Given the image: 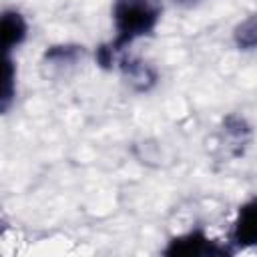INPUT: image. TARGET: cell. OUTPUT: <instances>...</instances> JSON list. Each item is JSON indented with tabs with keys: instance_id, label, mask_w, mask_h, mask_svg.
<instances>
[{
	"instance_id": "6da1fadb",
	"label": "cell",
	"mask_w": 257,
	"mask_h": 257,
	"mask_svg": "<svg viewBox=\"0 0 257 257\" xmlns=\"http://www.w3.org/2000/svg\"><path fill=\"white\" fill-rule=\"evenodd\" d=\"M161 0H114L112 24L116 34L108 44L96 48V62L102 68H110L124 48H128L135 40L155 32L161 22Z\"/></svg>"
},
{
	"instance_id": "7a4b0ae2",
	"label": "cell",
	"mask_w": 257,
	"mask_h": 257,
	"mask_svg": "<svg viewBox=\"0 0 257 257\" xmlns=\"http://www.w3.org/2000/svg\"><path fill=\"white\" fill-rule=\"evenodd\" d=\"M167 255H187V257H193V255H227L229 251L225 247H219L213 239H209L203 231H191L187 235H181V237H175L169 247L165 249Z\"/></svg>"
},
{
	"instance_id": "3957f363",
	"label": "cell",
	"mask_w": 257,
	"mask_h": 257,
	"mask_svg": "<svg viewBox=\"0 0 257 257\" xmlns=\"http://www.w3.org/2000/svg\"><path fill=\"white\" fill-rule=\"evenodd\" d=\"M28 34L26 18L16 10L0 12V54H12Z\"/></svg>"
},
{
	"instance_id": "277c9868",
	"label": "cell",
	"mask_w": 257,
	"mask_h": 257,
	"mask_svg": "<svg viewBox=\"0 0 257 257\" xmlns=\"http://www.w3.org/2000/svg\"><path fill=\"white\" fill-rule=\"evenodd\" d=\"M257 237V203L255 199L239 207L231 227V243L235 247H249Z\"/></svg>"
},
{
	"instance_id": "5b68a950",
	"label": "cell",
	"mask_w": 257,
	"mask_h": 257,
	"mask_svg": "<svg viewBox=\"0 0 257 257\" xmlns=\"http://www.w3.org/2000/svg\"><path fill=\"white\" fill-rule=\"evenodd\" d=\"M16 98V64L12 54H0V114H4Z\"/></svg>"
},
{
	"instance_id": "8992f818",
	"label": "cell",
	"mask_w": 257,
	"mask_h": 257,
	"mask_svg": "<svg viewBox=\"0 0 257 257\" xmlns=\"http://www.w3.org/2000/svg\"><path fill=\"white\" fill-rule=\"evenodd\" d=\"M120 70L137 90H149L157 80V72L147 62H141L137 58L122 56L120 58Z\"/></svg>"
},
{
	"instance_id": "52a82bcc",
	"label": "cell",
	"mask_w": 257,
	"mask_h": 257,
	"mask_svg": "<svg viewBox=\"0 0 257 257\" xmlns=\"http://www.w3.org/2000/svg\"><path fill=\"white\" fill-rule=\"evenodd\" d=\"M80 56H82V46H52L44 54V58L50 64H74Z\"/></svg>"
},
{
	"instance_id": "ba28073f",
	"label": "cell",
	"mask_w": 257,
	"mask_h": 257,
	"mask_svg": "<svg viewBox=\"0 0 257 257\" xmlns=\"http://www.w3.org/2000/svg\"><path fill=\"white\" fill-rule=\"evenodd\" d=\"M255 38H257V34H255V18L249 16L247 20H243L235 28V42H237L239 48L251 50L255 46Z\"/></svg>"
},
{
	"instance_id": "9c48e42d",
	"label": "cell",
	"mask_w": 257,
	"mask_h": 257,
	"mask_svg": "<svg viewBox=\"0 0 257 257\" xmlns=\"http://www.w3.org/2000/svg\"><path fill=\"white\" fill-rule=\"evenodd\" d=\"M179 4H195V2H199V0H177Z\"/></svg>"
}]
</instances>
